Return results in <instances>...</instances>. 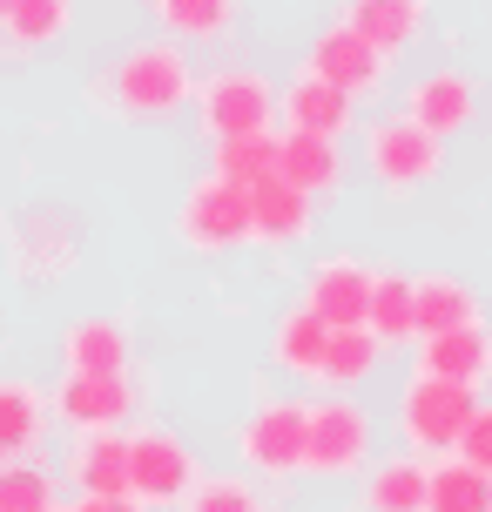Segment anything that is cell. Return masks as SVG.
I'll list each match as a JSON object with an SVG mask.
<instances>
[{"label":"cell","instance_id":"6da1fadb","mask_svg":"<svg viewBox=\"0 0 492 512\" xmlns=\"http://www.w3.org/2000/svg\"><path fill=\"white\" fill-rule=\"evenodd\" d=\"M196 95V75H189V54L176 41H135L102 81V102L129 122H156V115H176L182 102Z\"/></svg>","mask_w":492,"mask_h":512},{"label":"cell","instance_id":"7a4b0ae2","mask_svg":"<svg viewBox=\"0 0 492 512\" xmlns=\"http://www.w3.org/2000/svg\"><path fill=\"white\" fill-rule=\"evenodd\" d=\"M371 465V411L358 398H317L304 405V465L297 472H317V479H351Z\"/></svg>","mask_w":492,"mask_h":512},{"label":"cell","instance_id":"3957f363","mask_svg":"<svg viewBox=\"0 0 492 512\" xmlns=\"http://www.w3.org/2000/svg\"><path fill=\"white\" fill-rule=\"evenodd\" d=\"M472 411H479L472 384H439V378H418L412 371V384L398 391V432H405V445L418 459H445Z\"/></svg>","mask_w":492,"mask_h":512},{"label":"cell","instance_id":"277c9868","mask_svg":"<svg viewBox=\"0 0 492 512\" xmlns=\"http://www.w3.org/2000/svg\"><path fill=\"white\" fill-rule=\"evenodd\" d=\"M122 445H129V499L142 512L149 506H182L189 486L203 479V472H196V452H189L182 432H169V425L122 432Z\"/></svg>","mask_w":492,"mask_h":512},{"label":"cell","instance_id":"5b68a950","mask_svg":"<svg viewBox=\"0 0 492 512\" xmlns=\"http://www.w3.org/2000/svg\"><path fill=\"white\" fill-rule=\"evenodd\" d=\"M364 169L378 176V189L391 196H412L445 169V142H432L425 128H412L405 115H378L364 128Z\"/></svg>","mask_w":492,"mask_h":512},{"label":"cell","instance_id":"8992f818","mask_svg":"<svg viewBox=\"0 0 492 512\" xmlns=\"http://www.w3.org/2000/svg\"><path fill=\"white\" fill-rule=\"evenodd\" d=\"M189 102H196V115H203L209 142H230V135H263V128H270L277 88H270L257 68H223V75H209Z\"/></svg>","mask_w":492,"mask_h":512},{"label":"cell","instance_id":"52a82bcc","mask_svg":"<svg viewBox=\"0 0 492 512\" xmlns=\"http://www.w3.org/2000/svg\"><path fill=\"white\" fill-rule=\"evenodd\" d=\"M176 236L203 256H223L236 243H250V203H243V189H230V182H216V176L189 182V196L176 209Z\"/></svg>","mask_w":492,"mask_h":512},{"label":"cell","instance_id":"ba28073f","mask_svg":"<svg viewBox=\"0 0 492 512\" xmlns=\"http://www.w3.org/2000/svg\"><path fill=\"white\" fill-rule=\"evenodd\" d=\"M236 452L243 465L257 472V479H290L297 465H304V405L297 398H270L243 418V432H236Z\"/></svg>","mask_w":492,"mask_h":512},{"label":"cell","instance_id":"9c48e42d","mask_svg":"<svg viewBox=\"0 0 492 512\" xmlns=\"http://www.w3.org/2000/svg\"><path fill=\"white\" fill-rule=\"evenodd\" d=\"M364 297H371V263L358 256H317L304 277V310L324 331H364Z\"/></svg>","mask_w":492,"mask_h":512},{"label":"cell","instance_id":"30bf717a","mask_svg":"<svg viewBox=\"0 0 492 512\" xmlns=\"http://www.w3.org/2000/svg\"><path fill=\"white\" fill-rule=\"evenodd\" d=\"M304 75L324 81V88H337L344 102H358V95H371L378 81H385V61L364 48L351 27H324L311 41V54H304Z\"/></svg>","mask_w":492,"mask_h":512},{"label":"cell","instance_id":"8fae6325","mask_svg":"<svg viewBox=\"0 0 492 512\" xmlns=\"http://www.w3.org/2000/svg\"><path fill=\"white\" fill-rule=\"evenodd\" d=\"M405 122L425 128L432 142H452V135L472 122V75L466 68H425V75L405 88Z\"/></svg>","mask_w":492,"mask_h":512},{"label":"cell","instance_id":"7c38bea8","mask_svg":"<svg viewBox=\"0 0 492 512\" xmlns=\"http://www.w3.org/2000/svg\"><path fill=\"white\" fill-rule=\"evenodd\" d=\"M337 27H351L378 61H391V54H405L425 34V0H344Z\"/></svg>","mask_w":492,"mask_h":512},{"label":"cell","instance_id":"4fadbf2b","mask_svg":"<svg viewBox=\"0 0 492 512\" xmlns=\"http://www.w3.org/2000/svg\"><path fill=\"white\" fill-rule=\"evenodd\" d=\"M277 182H290L304 203L311 196H337L344 189V149L324 135H277Z\"/></svg>","mask_w":492,"mask_h":512},{"label":"cell","instance_id":"5bb4252c","mask_svg":"<svg viewBox=\"0 0 492 512\" xmlns=\"http://www.w3.org/2000/svg\"><path fill=\"white\" fill-rule=\"evenodd\" d=\"M129 405H135L129 378H81V371H68L61 391H54V411L68 425H81V432H122Z\"/></svg>","mask_w":492,"mask_h":512},{"label":"cell","instance_id":"9a60e30c","mask_svg":"<svg viewBox=\"0 0 492 512\" xmlns=\"http://www.w3.org/2000/svg\"><path fill=\"white\" fill-rule=\"evenodd\" d=\"M479 324V297L466 277H412V337H445Z\"/></svg>","mask_w":492,"mask_h":512},{"label":"cell","instance_id":"2e32d148","mask_svg":"<svg viewBox=\"0 0 492 512\" xmlns=\"http://www.w3.org/2000/svg\"><path fill=\"white\" fill-rule=\"evenodd\" d=\"M61 351H68V371H81V378H129V324L122 317H81V324H68Z\"/></svg>","mask_w":492,"mask_h":512},{"label":"cell","instance_id":"e0dca14e","mask_svg":"<svg viewBox=\"0 0 492 512\" xmlns=\"http://www.w3.org/2000/svg\"><path fill=\"white\" fill-rule=\"evenodd\" d=\"M243 203H250V236H263V243H304L311 236V203L290 182L263 176L257 189H243Z\"/></svg>","mask_w":492,"mask_h":512},{"label":"cell","instance_id":"ac0fdd59","mask_svg":"<svg viewBox=\"0 0 492 512\" xmlns=\"http://www.w3.org/2000/svg\"><path fill=\"white\" fill-rule=\"evenodd\" d=\"M418 378H439V384H472L486 378V331H445V337H418Z\"/></svg>","mask_w":492,"mask_h":512},{"label":"cell","instance_id":"d6986e66","mask_svg":"<svg viewBox=\"0 0 492 512\" xmlns=\"http://www.w3.org/2000/svg\"><path fill=\"white\" fill-rule=\"evenodd\" d=\"M75 486L81 499H129V445H122V432H81Z\"/></svg>","mask_w":492,"mask_h":512},{"label":"cell","instance_id":"ffe728a7","mask_svg":"<svg viewBox=\"0 0 492 512\" xmlns=\"http://www.w3.org/2000/svg\"><path fill=\"white\" fill-rule=\"evenodd\" d=\"M364 331L378 351L412 344V277L405 270H371V297H364Z\"/></svg>","mask_w":492,"mask_h":512},{"label":"cell","instance_id":"44dd1931","mask_svg":"<svg viewBox=\"0 0 492 512\" xmlns=\"http://www.w3.org/2000/svg\"><path fill=\"white\" fill-rule=\"evenodd\" d=\"M284 122H290V135H324V142H337L351 128V102L337 88H324V81L297 75L284 88Z\"/></svg>","mask_w":492,"mask_h":512},{"label":"cell","instance_id":"7402d4cb","mask_svg":"<svg viewBox=\"0 0 492 512\" xmlns=\"http://www.w3.org/2000/svg\"><path fill=\"white\" fill-rule=\"evenodd\" d=\"M364 512H425V459H385V465H364V486H358Z\"/></svg>","mask_w":492,"mask_h":512},{"label":"cell","instance_id":"603a6c76","mask_svg":"<svg viewBox=\"0 0 492 512\" xmlns=\"http://www.w3.org/2000/svg\"><path fill=\"white\" fill-rule=\"evenodd\" d=\"M209 176H216V182H230V189H257L263 176H277V128L216 142V149H209Z\"/></svg>","mask_w":492,"mask_h":512},{"label":"cell","instance_id":"cb8c5ba5","mask_svg":"<svg viewBox=\"0 0 492 512\" xmlns=\"http://www.w3.org/2000/svg\"><path fill=\"white\" fill-rule=\"evenodd\" d=\"M425 512H492V479L466 472L459 459L425 465Z\"/></svg>","mask_w":492,"mask_h":512},{"label":"cell","instance_id":"d4e9b609","mask_svg":"<svg viewBox=\"0 0 492 512\" xmlns=\"http://www.w3.org/2000/svg\"><path fill=\"white\" fill-rule=\"evenodd\" d=\"M149 14L162 21V41H216L230 34L236 21V0H149Z\"/></svg>","mask_w":492,"mask_h":512},{"label":"cell","instance_id":"484cf974","mask_svg":"<svg viewBox=\"0 0 492 512\" xmlns=\"http://www.w3.org/2000/svg\"><path fill=\"white\" fill-rule=\"evenodd\" d=\"M378 344H371V331H331L324 337V358H317V384H331L337 398L351 391V384H364L371 371H378Z\"/></svg>","mask_w":492,"mask_h":512},{"label":"cell","instance_id":"4316f807","mask_svg":"<svg viewBox=\"0 0 492 512\" xmlns=\"http://www.w3.org/2000/svg\"><path fill=\"white\" fill-rule=\"evenodd\" d=\"M324 324H317L311 310L297 304V310H284V317H277V331H270V358L284 364L290 378H317V358H324Z\"/></svg>","mask_w":492,"mask_h":512},{"label":"cell","instance_id":"83f0119b","mask_svg":"<svg viewBox=\"0 0 492 512\" xmlns=\"http://www.w3.org/2000/svg\"><path fill=\"white\" fill-rule=\"evenodd\" d=\"M41 438V391L27 378H0V459Z\"/></svg>","mask_w":492,"mask_h":512},{"label":"cell","instance_id":"f1b7e54d","mask_svg":"<svg viewBox=\"0 0 492 512\" xmlns=\"http://www.w3.org/2000/svg\"><path fill=\"white\" fill-rule=\"evenodd\" d=\"M68 21H75V0H14L0 27H7L21 48H48V41L68 34Z\"/></svg>","mask_w":492,"mask_h":512},{"label":"cell","instance_id":"f546056e","mask_svg":"<svg viewBox=\"0 0 492 512\" xmlns=\"http://www.w3.org/2000/svg\"><path fill=\"white\" fill-rule=\"evenodd\" d=\"M182 512H263V492L250 486V479H196L189 486V499H182Z\"/></svg>","mask_w":492,"mask_h":512},{"label":"cell","instance_id":"4dcf8cb0","mask_svg":"<svg viewBox=\"0 0 492 512\" xmlns=\"http://www.w3.org/2000/svg\"><path fill=\"white\" fill-rule=\"evenodd\" d=\"M0 512H54V479L41 465H7L0 472Z\"/></svg>","mask_w":492,"mask_h":512},{"label":"cell","instance_id":"1f68e13d","mask_svg":"<svg viewBox=\"0 0 492 512\" xmlns=\"http://www.w3.org/2000/svg\"><path fill=\"white\" fill-rule=\"evenodd\" d=\"M445 459H459L466 472H486V479H492V411L486 405L466 418V432L452 438V452H445Z\"/></svg>","mask_w":492,"mask_h":512},{"label":"cell","instance_id":"d6a6232c","mask_svg":"<svg viewBox=\"0 0 492 512\" xmlns=\"http://www.w3.org/2000/svg\"><path fill=\"white\" fill-rule=\"evenodd\" d=\"M75 512H142V506H135V499H81Z\"/></svg>","mask_w":492,"mask_h":512},{"label":"cell","instance_id":"836d02e7","mask_svg":"<svg viewBox=\"0 0 492 512\" xmlns=\"http://www.w3.org/2000/svg\"><path fill=\"white\" fill-rule=\"evenodd\" d=\"M7 7H14V0H0V21H7Z\"/></svg>","mask_w":492,"mask_h":512}]
</instances>
